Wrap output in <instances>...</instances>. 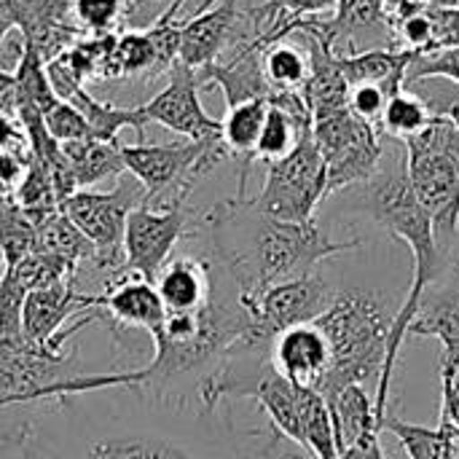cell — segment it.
I'll list each match as a JSON object with an SVG mask.
<instances>
[{
	"instance_id": "cell-1",
	"label": "cell",
	"mask_w": 459,
	"mask_h": 459,
	"mask_svg": "<svg viewBox=\"0 0 459 459\" xmlns=\"http://www.w3.org/2000/svg\"><path fill=\"white\" fill-rule=\"evenodd\" d=\"M126 395V406L108 390L32 403L30 420L0 441L16 444L22 459H207L183 433V414L194 406L156 401L137 387Z\"/></svg>"
},
{
	"instance_id": "cell-2",
	"label": "cell",
	"mask_w": 459,
	"mask_h": 459,
	"mask_svg": "<svg viewBox=\"0 0 459 459\" xmlns=\"http://www.w3.org/2000/svg\"><path fill=\"white\" fill-rule=\"evenodd\" d=\"M196 226L239 296H258L274 285L315 274L325 258L363 245V239H331L317 221L285 223L269 218L247 196L218 202L196 218Z\"/></svg>"
},
{
	"instance_id": "cell-3",
	"label": "cell",
	"mask_w": 459,
	"mask_h": 459,
	"mask_svg": "<svg viewBox=\"0 0 459 459\" xmlns=\"http://www.w3.org/2000/svg\"><path fill=\"white\" fill-rule=\"evenodd\" d=\"M360 207L382 229H387L395 239L406 242L411 255H414L411 288H409V296H406L398 317L393 320L390 339H387V358H385L382 374L377 379L374 409H377V420L382 425V420L387 417V406H390V387H393V379H395L401 347H403V342L409 336V328H411L414 317L420 315L428 285H433L438 280V274H441L444 250L438 247L430 215L425 212V207L420 204V199L411 191V183H409V175H406V159H403V164H393L387 169H379L368 183H363Z\"/></svg>"
},
{
	"instance_id": "cell-4",
	"label": "cell",
	"mask_w": 459,
	"mask_h": 459,
	"mask_svg": "<svg viewBox=\"0 0 459 459\" xmlns=\"http://www.w3.org/2000/svg\"><path fill=\"white\" fill-rule=\"evenodd\" d=\"M315 325L331 344V366L312 390H317L328 406L344 387L366 385L374 377L379 379L393 328L390 312L382 301L363 290L336 293L333 304L315 320Z\"/></svg>"
},
{
	"instance_id": "cell-5",
	"label": "cell",
	"mask_w": 459,
	"mask_h": 459,
	"mask_svg": "<svg viewBox=\"0 0 459 459\" xmlns=\"http://www.w3.org/2000/svg\"><path fill=\"white\" fill-rule=\"evenodd\" d=\"M403 148L411 191L446 253L459 231V129L452 118L436 113L420 134L403 140Z\"/></svg>"
},
{
	"instance_id": "cell-6",
	"label": "cell",
	"mask_w": 459,
	"mask_h": 459,
	"mask_svg": "<svg viewBox=\"0 0 459 459\" xmlns=\"http://www.w3.org/2000/svg\"><path fill=\"white\" fill-rule=\"evenodd\" d=\"M336 288L315 274L274 285L258 296H239L245 312H247V331L231 344V347H245V350H266L272 352V342L304 323H315L336 299Z\"/></svg>"
},
{
	"instance_id": "cell-7",
	"label": "cell",
	"mask_w": 459,
	"mask_h": 459,
	"mask_svg": "<svg viewBox=\"0 0 459 459\" xmlns=\"http://www.w3.org/2000/svg\"><path fill=\"white\" fill-rule=\"evenodd\" d=\"M312 140L325 161L328 196L350 186H363L379 172L382 132L358 118L350 108L315 116Z\"/></svg>"
},
{
	"instance_id": "cell-8",
	"label": "cell",
	"mask_w": 459,
	"mask_h": 459,
	"mask_svg": "<svg viewBox=\"0 0 459 459\" xmlns=\"http://www.w3.org/2000/svg\"><path fill=\"white\" fill-rule=\"evenodd\" d=\"M328 196V172L312 132L282 159L266 164V180L253 199L261 212L285 223L315 221L317 204Z\"/></svg>"
},
{
	"instance_id": "cell-9",
	"label": "cell",
	"mask_w": 459,
	"mask_h": 459,
	"mask_svg": "<svg viewBox=\"0 0 459 459\" xmlns=\"http://www.w3.org/2000/svg\"><path fill=\"white\" fill-rule=\"evenodd\" d=\"M196 215L186 202L164 204H140L126 218L124 231V266L129 274H137L148 282L156 280L161 266L172 258L175 247L183 242Z\"/></svg>"
},
{
	"instance_id": "cell-10",
	"label": "cell",
	"mask_w": 459,
	"mask_h": 459,
	"mask_svg": "<svg viewBox=\"0 0 459 459\" xmlns=\"http://www.w3.org/2000/svg\"><path fill=\"white\" fill-rule=\"evenodd\" d=\"M199 91V73L183 62H175L169 67L167 86L134 110L145 126L159 124L183 140H221V121L204 110Z\"/></svg>"
},
{
	"instance_id": "cell-11",
	"label": "cell",
	"mask_w": 459,
	"mask_h": 459,
	"mask_svg": "<svg viewBox=\"0 0 459 459\" xmlns=\"http://www.w3.org/2000/svg\"><path fill=\"white\" fill-rule=\"evenodd\" d=\"M0 16L22 32L43 62L56 59L83 38L73 22L70 0H0Z\"/></svg>"
},
{
	"instance_id": "cell-12",
	"label": "cell",
	"mask_w": 459,
	"mask_h": 459,
	"mask_svg": "<svg viewBox=\"0 0 459 459\" xmlns=\"http://www.w3.org/2000/svg\"><path fill=\"white\" fill-rule=\"evenodd\" d=\"M97 317L110 323L116 339L121 333H153L164 323V304L159 299V290L153 282L126 274L102 293H97Z\"/></svg>"
},
{
	"instance_id": "cell-13",
	"label": "cell",
	"mask_w": 459,
	"mask_h": 459,
	"mask_svg": "<svg viewBox=\"0 0 459 459\" xmlns=\"http://www.w3.org/2000/svg\"><path fill=\"white\" fill-rule=\"evenodd\" d=\"M97 307L94 293L78 290L75 280H56L27 290L22 307V331L35 344H48L62 328H67L78 312H91Z\"/></svg>"
},
{
	"instance_id": "cell-14",
	"label": "cell",
	"mask_w": 459,
	"mask_h": 459,
	"mask_svg": "<svg viewBox=\"0 0 459 459\" xmlns=\"http://www.w3.org/2000/svg\"><path fill=\"white\" fill-rule=\"evenodd\" d=\"M196 73H199L202 89L218 86L223 91L226 108L272 97V86L264 75V48L253 38L242 40L239 48L231 54V59L212 62Z\"/></svg>"
},
{
	"instance_id": "cell-15",
	"label": "cell",
	"mask_w": 459,
	"mask_h": 459,
	"mask_svg": "<svg viewBox=\"0 0 459 459\" xmlns=\"http://www.w3.org/2000/svg\"><path fill=\"white\" fill-rule=\"evenodd\" d=\"M272 366L296 387H315L331 366V344L315 323L293 325L272 342Z\"/></svg>"
},
{
	"instance_id": "cell-16",
	"label": "cell",
	"mask_w": 459,
	"mask_h": 459,
	"mask_svg": "<svg viewBox=\"0 0 459 459\" xmlns=\"http://www.w3.org/2000/svg\"><path fill=\"white\" fill-rule=\"evenodd\" d=\"M422 56L417 48H398V46H385V48H366V51H352V54H336V62L347 78L350 86L358 83H379L387 89V94H395L406 86V73L411 62Z\"/></svg>"
},
{
	"instance_id": "cell-17",
	"label": "cell",
	"mask_w": 459,
	"mask_h": 459,
	"mask_svg": "<svg viewBox=\"0 0 459 459\" xmlns=\"http://www.w3.org/2000/svg\"><path fill=\"white\" fill-rule=\"evenodd\" d=\"M266 110H269V100H250V102L229 108L226 118L221 121V140H223L229 156L239 159L237 196H247V178H250V167H253V151H255V143L261 137Z\"/></svg>"
},
{
	"instance_id": "cell-18",
	"label": "cell",
	"mask_w": 459,
	"mask_h": 459,
	"mask_svg": "<svg viewBox=\"0 0 459 459\" xmlns=\"http://www.w3.org/2000/svg\"><path fill=\"white\" fill-rule=\"evenodd\" d=\"M62 153L70 164L73 180L78 191H89L105 180H118L126 175L121 143H102V140H78L62 143Z\"/></svg>"
},
{
	"instance_id": "cell-19",
	"label": "cell",
	"mask_w": 459,
	"mask_h": 459,
	"mask_svg": "<svg viewBox=\"0 0 459 459\" xmlns=\"http://www.w3.org/2000/svg\"><path fill=\"white\" fill-rule=\"evenodd\" d=\"M409 333L438 339L444 347L441 363L459 358V285H449L430 299H422L420 315L414 317Z\"/></svg>"
},
{
	"instance_id": "cell-20",
	"label": "cell",
	"mask_w": 459,
	"mask_h": 459,
	"mask_svg": "<svg viewBox=\"0 0 459 459\" xmlns=\"http://www.w3.org/2000/svg\"><path fill=\"white\" fill-rule=\"evenodd\" d=\"M253 398L269 417L272 428L282 433L288 441L301 446V430H299V387L288 382L274 366L261 377V382L253 390Z\"/></svg>"
},
{
	"instance_id": "cell-21",
	"label": "cell",
	"mask_w": 459,
	"mask_h": 459,
	"mask_svg": "<svg viewBox=\"0 0 459 459\" xmlns=\"http://www.w3.org/2000/svg\"><path fill=\"white\" fill-rule=\"evenodd\" d=\"M328 409H331V417H333L339 455H342V449L355 444L360 436L382 433V425L377 420V409H374L371 395L366 393V385L344 387Z\"/></svg>"
},
{
	"instance_id": "cell-22",
	"label": "cell",
	"mask_w": 459,
	"mask_h": 459,
	"mask_svg": "<svg viewBox=\"0 0 459 459\" xmlns=\"http://www.w3.org/2000/svg\"><path fill=\"white\" fill-rule=\"evenodd\" d=\"M70 105H75L81 110V116L86 118L89 126V140H102V143H118V132L121 129H134L137 143H143L145 137V124L140 121L134 108H118L113 102H102L97 97H91L83 89H78L70 100Z\"/></svg>"
},
{
	"instance_id": "cell-23",
	"label": "cell",
	"mask_w": 459,
	"mask_h": 459,
	"mask_svg": "<svg viewBox=\"0 0 459 459\" xmlns=\"http://www.w3.org/2000/svg\"><path fill=\"white\" fill-rule=\"evenodd\" d=\"M299 430L301 446L315 459H339L333 417L325 398L312 387H299Z\"/></svg>"
},
{
	"instance_id": "cell-24",
	"label": "cell",
	"mask_w": 459,
	"mask_h": 459,
	"mask_svg": "<svg viewBox=\"0 0 459 459\" xmlns=\"http://www.w3.org/2000/svg\"><path fill=\"white\" fill-rule=\"evenodd\" d=\"M382 430L395 436L409 459H446L457 455L459 433L446 422H441L438 428H422L387 414L382 420Z\"/></svg>"
},
{
	"instance_id": "cell-25",
	"label": "cell",
	"mask_w": 459,
	"mask_h": 459,
	"mask_svg": "<svg viewBox=\"0 0 459 459\" xmlns=\"http://www.w3.org/2000/svg\"><path fill=\"white\" fill-rule=\"evenodd\" d=\"M309 132H312V118L293 116L285 108L269 102L266 121H264L261 137H258L255 151H253V164L255 161L272 164V161L288 156L301 143V137H307Z\"/></svg>"
},
{
	"instance_id": "cell-26",
	"label": "cell",
	"mask_w": 459,
	"mask_h": 459,
	"mask_svg": "<svg viewBox=\"0 0 459 459\" xmlns=\"http://www.w3.org/2000/svg\"><path fill=\"white\" fill-rule=\"evenodd\" d=\"M264 75L274 91H301L309 75L307 46L290 43L288 38L274 40L264 48Z\"/></svg>"
},
{
	"instance_id": "cell-27",
	"label": "cell",
	"mask_w": 459,
	"mask_h": 459,
	"mask_svg": "<svg viewBox=\"0 0 459 459\" xmlns=\"http://www.w3.org/2000/svg\"><path fill=\"white\" fill-rule=\"evenodd\" d=\"M433 116L436 113L430 110L425 97L403 86L401 91L390 94V100L382 110V118H379V132L387 137H395V140H409V137L420 134L430 124Z\"/></svg>"
},
{
	"instance_id": "cell-28",
	"label": "cell",
	"mask_w": 459,
	"mask_h": 459,
	"mask_svg": "<svg viewBox=\"0 0 459 459\" xmlns=\"http://www.w3.org/2000/svg\"><path fill=\"white\" fill-rule=\"evenodd\" d=\"M38 239V226L30 215L13 202H0V272L19 266L32 250Z\"/></svg>"
},
{
	"instance_id": "cell-29",
	"label": "cell",
	"mask_w": 459,
	"mask_h": 459,
	"mask_svg": "<svg viewBox=\"0 0 459 459\" xmlns=\"http://www.w3.org/2000/svg\"><path fill=\"white\" fill-rule=\"evenodd\" d=\"M153 46L145 35V30H129L116 38L113 59H110V78L108 81H121V78H153Z\"/></svg>"
},
{
	"instance_id": "cell-30",
	"label": "cell",
	"mask_w": 459,
	"mask_h": 459,
	"mask_svg": "<svg viewBox=\"0 0 459 459\" xmlns=\"http://www.w3.org/2000/svg\"><path fill=\"white\" fill-rule=\"evenodd\" d=\"M70 11L83 35H108L132 13V0H70Z\"/></svg>"
},
{
	"instance_id": "cell-31",
	"label": "cell",
	"mask_w": 459,
	"mask_h": 459,
	"mask_svg": "<svg viewBox=\"0 0 459 459\" xmlns=\"http://www.w3.org/2000/svg\"><path fill=\"white\" fill-rule=\"evenodd\" d=\"M43 124L46 132L51 134V140L62 143H78V140H89V126L86 118L81 116V110L65 100H56L46 113H43Z\"/></svg>"
},
{
	"instance_id": "cell-32",
	"label": "cell",
	"mask_w": 459,
	"mask_h": 459,
	"mask_svg": "<svg viewBox=\"0 0 459 459\" xmlns=\"http://www.w3.org/2000/svg\"><path fill=\"white\" fill-rule=\"evenodd\" d=\"M430 78H446L459 89V46L457 48H441L433 54H422L411 62L406 73V83H420Z\"/></svg>"
},
{
	"instance_id": "cell-33",
	"label": "cell",
	"mask_w": 459,
	"mask_h": 459,
	"mask_svg": "<svg viewBox=\"0 0 459 459\" xmlns=\"http://www.w3.org/2000/svg\"><path fill=\"white\" fill-rule=\"evenodd\" d=\"M387 100H390V94H387L385 86H379V83H358V86H350L347 108L358 118H363V121H368V124H374L379 129V118H382V110H385Z\"/></svg>"
},
{
	"instance_id": "cell-34",
	"label": "cell",
	"mask_w": 459,
	"mask_h": 459,
	"mask_svg": "<svg viewBox=\"0 0 459 459\" xmlns=\"http://www.w3.org/2000/svg\"><path fill=\"white\" fill-rule=\"evenodd\" d=\"M433 22V43L430 54L441 48H457L459 46V3L449 8H428Z\"/></svg>"
},
{
	"instance_id": "cell-35",
	"label": "cell",
	"mask_w": 459,
	"mask_h": 459,
	"mask_svg": "<svg viewBox=\"0 0 459 459\" xmlns=\"http://www.w3.org/2000/svg\"><path fill=\"white\" fill-rule=\"evenodd\" d=\"M0 151H16V153H30L27 132L19 124L16 116H0Z\"/></svg>"
},
{
	"instance_id": "cell-36",
	"label": "cell",
	"mask_w": 459,
	"mask_h": 459,
	"mask_svg": "<svg viewBox=\"0 0 459 459\" xmlns=\"http://www.w3.org/2000/svg\"><path fill=\"white\" fill-rule=\"evenodd\" d=\"M339 459H387L379 444V433H366L347 449H342Z\"/></svg>"
},
{
	"instance_id": "cell-37",
	"label": "cell",
	"mask_w": 459,
	"mask_h": 459,
	"mask_svg": "<svg viewBox=\"0 0 459 459\" xmlns=\"http://www.w3.org/2000/svg\"><path fill=\"white\" fill-rule=\"evenodd\" d=\"M19 105V83L13 70L0 67V116H16Z\"/></svg>"
},
{
	"instance_id": "cell-38",
	"label": "cell",
	"mask_w": 459,
	"mask_h": 459,
	"mask_svg": "<svg viewBox=\"0 0 459 459\" xmlns=\"http://www.w3.org/2000/svg\"><path fill=\"white\" fill-rule=\"evenodd\" d=\"M422 97H425V94H422ZM425 102L430 105V110H433V113L452 118V121H455V126L459 129V89H449V91L430 94V97H425Z\"/></svg>"
},
{
	"instance_id": "cell-39",
	"label": "cell",
	"mask_w": 459,
	"mask_h": 459,
	"mask_svg": "<svg viewBox=\"0 0 459 459\" xmlns=\"http://www.w3.org/2000/svg\"><path fill=\"white\" fill-rule=\"evenodd\" d=\"M441 422L459 433V390L449 382H441Z\"/></svg>"
},
{
	"instance_id": "cell-40",
	"label": "cell",
	"mask_w": 459,
	"mask_h": 459,
	"mask_svg": "<svg viewBox=\"0 0 459 459\" xmlns=\"http://www.w3.org/2000/svg\"><path fill=\"white\" fill-rule=\"evenodd\" d=\"M441 382H449L459 390V358L452 363H441Z\"/></svg>"
},
{
	"instance_id": "cell-41",
	"label": "cell",
	"mask_w": 459,
	"mask_h": 459,
	"mask_svg": "<svg viewBox=\"0 0 459 459\" xmlns=\"http://www.w3.org/2000/svg\"><path fill=\"white\" fill-rule=\"evenodd\" d=\"M11 32H13V24H11L8 19H3V16H0V48H3V43L8 40V35H11Z\"/></svg>"
},
{
	"instance_id": "cell-42",
	"label": "cell",
	"mask_w": 459,
	"mask_h": 459,
	"mask_svg": "<svg viewBox=\"0 0 459 459\" xmlns=\"http://www.w3.org/2000/svg\"><path fill=\"white\" fill-rule=\"evenodd\" d=\"M151 3H164V0H132V11H137L143 5H151Z\"/></svg>"
},
{
	"instance_id": "cell-43",
	"label": "cell",
	"mask_w": 459,
	"mask_h": 459,
	"mask_svg": "<svg viewBox=\"0 0 459 459\" xmlns=\"http://www.w3.org/2000/svg\"><path fill=\"white\" fill-rule=\"evenodd\" d=\"M446 459H457V455H452V457H446Z\"/></svg>"
},
{
	"instance_id": "cell-44",
	"label": "cell",
	"mask_w": 459,
	"mask_h": 459,
	"mask_svg": "<svg viewBox=\"0 0 459 459\" xmlns=\"http://www.w3.org/2000/svg\"><path fill=\"white\" fill-rule=\"evenodd\" d=\"M457 459H459V444H457Z\"/></svg>"
}]
</instances>
